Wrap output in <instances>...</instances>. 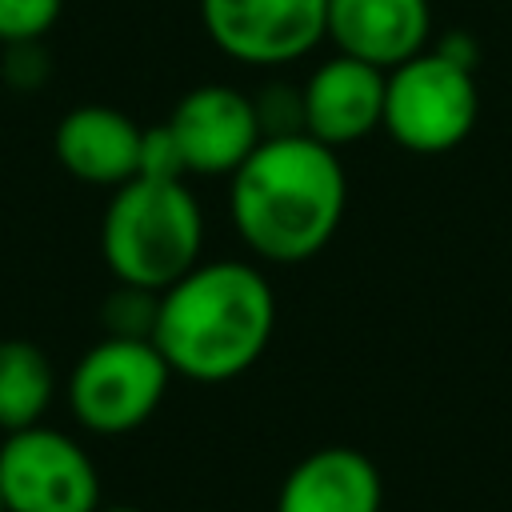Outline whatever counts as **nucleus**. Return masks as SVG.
<instances>
[{
    "label": "nucleus",
    "mask_w": 512,
    "mask_h": 512,
    "mask_svg": "<svg viewBox=\"0 0 512 512\" xmlns=\"http://www.w3.org/2000/svg\"><path fill=\"white\" fill-rule=\"evenodd\" d=\"M348 176L340 152L308 132L264 136L228 176V212L244 248L264 264L312 260L340 228Z\"/></svg>",
    "instance_id": "1"
},
{
    "label": "nucleus",
    "mask_w": 512,
    "mask_h": 512,
    "mask_svg": "<svg viewBox=\"0 0 512 512\" xmlns=\"http://www.w3.org/2000/svg\"><path fill=\"white\" fill-rule=\"evenodd\" d=\"M276 332V292L248 260H200L160 292L152 344L172 376L228 384L256 368Z\"/></svg>",
    "instance_id": "2"
},
{
    "label": "nucleus",
    "mask_w": 512,
    "mask_h": 512,
    "mask_svg": "<svg viewBox=\"0 0 512 512\" xmlns=\"http://www.w3.org/2000/svg\"><path fill=\"white\" fill-rule=\"evenodd\" d=\"M204 252V208L188 180L132 176L112 188L100 220V256L120 284L164 292Z\"/></svg>",
    "instance_id": "3"
},
{
    "label": "nucleus",
    "mask_w": 512,
    "mask_h": 512,
    "mask_svg": "<svg viewBox=\"0 0 512 512\" xmlns=\"http://www.w3.org/2000/svg\"><path fill=\"white\" fill-rule=\"evenodd\" d=\"M476 120H480L476 68L448 60L432 44L412 60L388 68L380 128L404 152L444 156L472 136Z\"/></svg>",
    "instance_id": "4"
},
{
    "label": "nucleus",
    "mask_w": 512,
    "mask_h": 512,
    "mask_svg": "<svg viewBox=\"0 0 512 512\" xmlns=\"http://www.w3.org/2000/svg\"><path fill=\"white\" fill-rule=\"evenodd\" d=\"M172 384V368L152 340L104 336L68 372L72 420L92 436H124L148 424Z\"/></svg>",
    "instance_id": "5"
},
{
    "label": "nucleus",
    "mask_w": 512,
    "mask_h": 512,
    "mask_svg": "<svg viewBox=\"0 0 512 512\" xmlns=\"http://www.w3.org/2000/svg\"><path fill=\"white\" fill-rule=\"evenodd\" d=\"M0 496L4 512H96L100 472L76 436L32 424L0 440Z\"/></svg>",
    "instance_id": "6"
},
{
    "label": "nucleus",
    "mask_w": 512,
    "mask_h": 512,
    "mask_svg": "<svg viewBox=\"0 0 512 512\" xmlns=\"http://www.w3.org/2000/svg\"><path fill=\"white\" fill-rule=\"evenodd\" d=\"M208 40L236 64L284 68L328 32V0H200Z\"/></svg>",
    "instance_id": "7"
},
{
    "label": "nucleus",
    "mask_w": 512,
    "mask_h": 512,
    "mask_svg": "<svg viewBox=\"0 0 512 512\" xmlns=\"http://www.w3.org/2000/svg\"><path fill=\"white\" fill-rule=\"evenodd\" d=\"M188 176H232L264 140L256 104L232 84H196L164 120Z\"/></svg>",
    "instance_id": "8"
},
{
    "label": "nucleus",
    "mask_w": 512,
    "mask_h": 512,
    "mask_svg": "<svg viewBox=\"0 0 512 512\" xmlns=\"http://www.w3.org/2000/svg\"><path fill=\"white\" fill-rule=\"evenodd\" d=\"M384 80V68L332 52L300 84L304 132L336 152L372 136L384 124Z\"/></svg>",
    "instance_id": "9"
},
{
    "label": "nucleus",
    "mask_w": 512,
    "mask_h": 512,
    "mask_svg": "<svg viewBox=\"0 0 512 512\" xmlns=\"http://www.w3.org/2000/svg\"><path fill=\"white\" fill-rule=\"evenodd\" d=\"M144 128L112 104H76L52 132V152L68 176L92 188H120L140 172Z\"/></svg>",
    "instance_id": "10"
},
{
    "label": "nucleus",
    "mask_w": 512,
    "mask_h": 512,
    "mask_svg": "<svg viewBox=\"0 0 512 512\" xmlns=\"http://www.w3.org/2000/svg\"><path fill=\"white\" fill-rule=\"evenodd\" d=\"M336 52L376 68H396L432 44L428 0H328V32Z\"/></svg>",
    "instance_id": "11"
},
{
    "label": "nucleus",
    "mask_w": 512,
    "mask_h": 512,
    "mask_svg": "<svg viewBox=\"0 0 512 512\" xmlns=\"http://www.w3.org/2000/svg\"><path fill=\"white\" fill-rule=\"evenodd\" d=\"M384 480L376 464L348 444L300 456L276 492V512H380Z\"/></svg>",
    "instance_id": "12"
},
{
    "label": "nucleus",
    "mask_w": 512,
    "mask_h": 512,
    "mask_svg": "<svg viewBox=\"0 0 512 512\" xmlns=\"http://www.w3.org/2000/svg\"><path fill=\"white\" fill-rule=\"evenodd\" d=\"M56 396V372L40 344L24 336L0 340V432L44 424Z\"/></svg>",
    "instance_id": "13"
},
{
    "label": "nucleus",
    "mask_w": 512,
    "mask_h": 512,
    "mask_svg": "<svg viewBox=\"0 0 512 512\" xmlns=\"http://www.w3.org/2000/svg\"><path fill=\"white\" fill-rule=\"evenodd\" d=\"M156 312H160V292L140 288V284H120V280H116V288L104 296L100 324H104V336L152 340Z\"/></svg>",
    "instance_id": "14"
},
{
    "label": "nucleus",
    "mask_w": 512,
    "mask_h": 512,
    "mask_svg": "<svg viewBox=\"0 0 512 512\" xmlns=\"http://www.w3.org/2000/svg\"><path fill=\"white\" fill-rule=\"evenodd\" d=\"M64 12V0H0V44L44 40Z\"/></svg>",
    "instance_id": "15"
},
{
    "label": "nucleus",
    "mask_w": 512,
    "mask_h": 512,
    "mask_svg": "<svg viewBox=\"0 0 512 512\" xmlns=\"http://www.w3.org/2000/svg\"><path fill=\"white\" fill-rule=\"evenodd\" d=\"M136 176H156V180H184V156L176 148V136L168 132V124H152L144 128L140 140V172Z\"/></svg>",
    "instance_id": "16"
},
{
    "label": "nucleus",
    "mask_w": 512,
    "mask_h": 512,
    "mask_svg": "<svg viewBox=\"0 0 512 512\" xmlns=\"http://www.w3.org/2000/svg\"><path fill=\"white\" fill-rule=\"evenodd\" d=\"M0 72H4V80H8L12 88H24V92H32V88H40V84L48 80V72H52V60L44 56L40 40H20V44H4V60H0Z\"/></svg>",
    "instance_id": "17"
},
{
    "label": "nucleus",
    "mask_w": 512,
    "mask_h": 512,
    "mask_svg": "<svg viewBox=\"0 0 512 512\" xmlns=\"http://www.w3.org/2000/svg\"><path fill=\"white\" fill-rule=\"evenodd\" d=\"M432 48H440L448 60H456V64H464V68H476L480 64V44L468 36V32H448V36H440Z\"/></svg>",
    "instance_id": "18"
},
{
    "label": "nucleus",
    "mask_w": 512,
    "mask_h": 512,
    "mask_svg": "<svg viewBox=\"0 0 512 512\" xmlns=\"http://www.w3.org/2000/svg\"><path fill=\"white\" fill-rule=\"evenodd\" d=\"M96 512H144V508H136V504H100Z\"/></svg>",
    "instance_id": "19"
},
{
    "label": "nucleus",
    "mask_w": 512,
    "mask_h": 512,
    "mask_svg": "<svg viewBox=\"0 0 512 512\" xmlns=\"http://www.w3.org/2000/svg\"><path fill=\"white\" fill-rule=\"evenodd\" d=\"M0 512H4V496H0Z\"/></svg>",
    "instance_id": "20"
}]
</instances>
